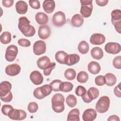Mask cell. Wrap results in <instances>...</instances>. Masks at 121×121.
Wrapping results in <instances>:
<instances>
[{
  "instance_id": "49",
  "label": "cell",
  "mask_w": 121,
  "mask_h": 121,
  "mask_svg": "<svg viewBox=\"0 0 121 121\" xmlns=\"http://www.w3.org/2000/svg\"><path fill=\"white\" fill-rule=\"evenodd\" d=\"M120 85H121V83H119V84L116 86L114 88V95L118 97H121V90H120Z\"/></svg>"
},
{
  "instance_id": "35",
  "label": "cell",
  "mask_w": 121,
  "mask_h": 121,
  "mask_svg": "<svg viewBox=\"0 0 121 121\" xmlns=\"http://www.w3.org/2000/svg\"><path fill=\"white\" fill-rule=\"evenodd\" d=\"M40 89L42 94L45 96H47L49 95L52 90L51 86L49 84H46L41 86Z\"/></svg>"
},
{
  "instance_id": "3",
  "label": "cell",
  "mask_w": 121,
  "mask_h": 121,
  "mask_svg": "<svg viewBox=\"0 0 121 121\" xmlns=\"http://www.w3.org/2000/svg\"><path fill=\"white\" fill-rule=\"evenodd\" d=\"M110 104V100L108 96H101L96 104L95 109L99 113H104L109 109Z\"/></svg>"
},
{
  "instance_id": "30",
  "label": "cell",
  "mask_w": 121,
  "mask_h": 121,
  "mask_svg": "<svg viewBox=\"0 0 121 121\" xmlns=\"http://www.w3.org/2000/svg\"><path fill=\"white\" fill-rule=\"evenodd\" d=\"M0 42L4 44L9 43L11 41V35L8 31L3 32L0 36Z\"/></svg>"
},
{
  "instance_id": "24",
  "label": "cell",
  "mask_w": 121,
  "mask_h": 121,
  "mask_svg": "<svg viewBox=\"0 0 121 121\" xmlns=\"http://www.w3.org/2000/svg\"><path fill=\"white\" fill-rule=\"evenodd\" d=\"M90 53L92 58L97 60L101 59L104 56V52L102 49L99 47L93 48L91 50Z\"/></svg>"
},
{
  "instance_id": "28",
  "label": "cell",
  "mask_w": 121,
  "mask_h": 121,
  "mask_svg": "<svg viewBox=\"0 0 121 121\" xmlns=\"http://www.w3.org/2000/svg\"><path fill=\"white\" fill-rule=\"evenodd\" d=\"M68 54L63 51L57 52L55 55V58L57 62L61 64H65V61Z\"/></svg>"
},
{
  "instance_id": "44",
  "label": "cell",
  "mask_w": 121,
  "mask_h": 121,
  "mask_svg": "<svg viewBox=\"0 0 121 121\" xmlns=\"http://www.w3.org/2000/svg\"><path fill=\"white\" fill-rule=\"evenodd\" d=\"M17 43L19 45L25 47H29L31 45V43L30 41L25 38H21L19 39L17 41Z\"/></svg>"
},
{
  "instance_id": "47",
  "label": "cell",
  "mask_w": 121,
  "mask_h": 121,
  "mask_svg": "<svg viewBox=\"0 0 121 121\" xmlns=\"http://www.w3.org/2000/svg\"><path fill=\"white\" fill-rule=\"evenodd\" d=\"M1 100L2 101L6 102V103H9L10 102L13 98V95L11 92L10 91L7 95L4 97H0Z\"/></svg>"
},
{
  "instance_id": "12",
  "label": "cell",
  "mask_w": 121,
  "mask_h": 121,
  "mask_svg": "<svg viewBox=\"0 0 121 121\" xmlns=\"http://www.w3.org/2000/svg\"><path fill=\"white\" fill-rule=\"evenodd\" d=\"M51 29L47 25H41L38 29V35L42 39H47L51 35Z\"/></svg>"
},
{
  "instance_id": "33",
  "label": "cell",
  "mask_w": 121,
  "mask_h": 121,
  "mask_svg": "<svg viewBox=\"0 0 121 121\" xmlns=\"http://www.w3.org/2000/svg\"><path fill=\"white\" fill-rule=\"evenodd\" d=\"M66 102L70 107H74L77 103V98L73 95H69L66 97Z\"/></svg>"
},
{
  "instance_id": "36",
  "label": "cell",
  "mask_w": 121,
  "mask_h": 121,
  "mask_svg": "<svg viewBox=\"0 0 121 121\" xmlns=\"http://www.w3.org/2000/svg\"><path fill=\"white\" fill-rule=\"evenodd\" d=\"M13 109V107L10 105L4 104L2 106L1 110V112L4 115L8 116L9 114L11 112Z\"/></svg>"
},
{
  "instance_id": "23",
  "label": "cell",
  "mask_w": 121,
  "mask_h": 121,
  "mask_svg": "<svg viewBox=\"0 0 121 121\" xmlns=\"http://www.w3.org/2000/svg\"><path fill=\"white\" fill-rule=\"evenodd\" d=\"M35 18L37 23L41 25H45L48 21V16L43 12H38L36 14Z\"/></svg>"
},
{
  "instance_id": "2",
  "label": "cell",
  "mask_w": 121,
  "mask_h": 121,
  "mask_svg": "<svg viewBox=\"0 0 121 121\" xmlns=\"http://www.w3.org/2000/svg\"><path fill=\"white\" fill-rule=\"evenodd\" d=\"M64 101V97L62 94L57 93L54 95L51 100L52 110L57 113L62 112L65 108Z\"/></svg>"
},
{
  "instance_id": "14",
  "label": "cell",
  "mask_w": 121,
  "mask_h": 121,
  "mask_svg": "<svg viewBox=\"0 0 121 121\" xmlns=\"http://www.w3.org/2000/svg\"><path fill=\"white\" fill-rule=\"evenodd\" d=\"M30 79L32 83L35 85L41 84L43 80V78L42 74L37 70L33 71L31 73Z\"/></svg>"
},
{
  "instance_id": "20",
  "label": "cell",
  "mask_w": 121,
  "mask_h": 121,
  "mask_svg": "<svg viewBox=\"0 0 121 121\" xmlns=\"http://www.w3.org/2000/svg\"><path fill=\"white\" fill-rule=\"evenodd\" d=\"M79 60L80 57L77 54H68L65 59V64L68 66H72L78 62Z\"/></svg>"
},
{
  "instance_id": "4",
  "label": "cell",
  "mask_w": 121,
  "mask_h": 121,
  "mask_svg": "<svg viewBox=\"0 0 121 121\" xmlns=\"http://www.w3.org/2000/svg\"><path fill=\"white\" fill-rule=\"evenodd\" d=\"M80 2L81 4L80 11L81 16L86 18L89 17L93 10L92 0H81Z\"/></svg>"
},
{
  "instance_id": "8",
  "label": "cell",
  "mask_w": 121,
  "mask_h": 121,
  "mask_svg": "<svg viewBox=\"0 0 121 121\" xmlns=\"http://www.w3.org/2000/svg\"><path fill=\"white\" fill-rule=\"evenodd\" d=\"M33 52L36 55H40L45 52L46 46L45 43L42 40L36 41L33 47Z\"/></svg>"
},
{
  "instance_id": "26",
  "label": "cell",
  "mask_w": 121,
  "mask_h": 121,
  "mask_svg": "<svg viewBox=\"0 0 121 121\" xmlns=\"http://www.w3.org/2000/svg\"><path fill=\"white\" fill-rule=\"evenodd\" d=\"M79 111L78 109H73L69 112L67 117L68 121H79Z\"/></svg>"
},
{
  "instance_id": "38",
  "label": "cell",
  "mask_w": 121,
  "mask_h": 121,
  "mask_svg": "<svg viewBox=\"0 0 121 121\" xmlns=\"http://www.w3.org/2000/svg\"><path fill=\"white\" fill-rule=\"evenodd\" d=\"M62 81L59 79H55L51 82L50 85L51 86L53 91L55 92L60 91L59 86Z\"/></svg>"
},
{
  "instance_id": "13",
  "label": "cell",
  "mask_w": 121,
  "mask_h": 121,
  "mask_svg": "<svg viewBox=\"0 0 121 121\" xmlns=\"http://www.w3.org/2000/svg\"><path fill=\"white\" fill-rule=\"evenodd\" d=\"M105 41V37L103 34L95 33L93 34L90 38V42L93 45H101Z\"/></svg>"
},
{
  "instance_id": "41",
  "label": "cell",
  "mask_w": 121,
  "mask_h": 121,
  "mask_svg": "<svg viewBox=\"0 0 121 121\" xmlns=\"http://www.w3.org/2000/svg\"><path fill=\"white\" fill-rule=\"evenodd\" d=\"M33 95L36 98L38 99H42L45 97L42 94L40 89V87H37L34 90L33 92Z\"/></svg>"
},
{
  "instance_id": "48",
  "label": "cell",
  "mask_w": 121,
  "mask_h": 121,
  "mask_svg": "<svg viewBox=\"0 0 121 121\" xmlns=\"http://www.w3.org/2000/svg\"><path fill=\"white\" fill-rule=\"evenodd\" d=\"M2 5L6 8L11 7L14 3L13 0H3L2 1Z\"/></svg>"
},
{
  "instance_id": "51",
  "label": "cell",
  "mask_w": 121,
  "mask_h": 121,
  "mask_svg": "<svg viewBox=\"0 0 121 121\" xmlns=\"http://www.w3.org/2000/svg\"><path fill=\"white\" fill-rule=\"evenodd\" d=\"M108 121H119L120 119L119 117L116 115H112L109 117V118L107 119Z\"/></svg>"
},
{
  "instance_id": "10",
  "label": "cell",
  "mask_w": 121,
  "mask_h": 121,
  "mask_svg": "<svg viewBox=\"0 0 121 121\" xmlns=\"http://www.w3.org/2000/svg\"><path fill=\"white\" fill-rule=\"evenodd\" d=\"M104 50L108 53L115 54L121 52V45L115 42H109L106 44L104 46Z\"/></svg>"
},
{
  "instance_id": "11",
  "label": "cell",
  "mask_w": 121,
  "mask_h": 121,
  "mask_svg": "<svg viewBox=\"0 0 121 121\" xmlns=\"http://www.w3.org/2000/svg\"><path fill=\"white\" fill-rule=\"evenodd\" d=\"M20 66L17 63L9 65L5 68L6 73L10 76H17L20 73Z\"/></svg>"
},
{
  "instance_id": "21",
  "label": "cell",
  "mask_w": 121,
  "mask_h": 121,
  "mask_svg": "<svg viewBox=\"0 0 121 121\" xmlns=\"http://www.w3.org/2000/svg\"><path fill=\"white\" fill-rule=\"evenodd\" d=\"M84 23L83 17L79 14H76L72 17L71 24L75 27H80Z\"/></svg>"
},
{
  "instance_id": "1",
  "label": "cell",
  "mask_w": 121,
  "mask_h": 121,
  "mask_svg": "<svg viewBox=\"0 0 121 121\" xmlns=\"http://www.w3.org/2000/svg\"><path fill=\"white\" fill-rule=\"evenodd\" d=\"M30 21L25 17H21L18 19V27L20 32L26 37H32L35 33V27L30 25Z\"/></svg>"
},
{
  "instance_id": "29",
  "label": "cell",
  "mask_w": 121,
  "mask_h": 121,
  "mask_svg": "<svg viewBox=\"0 0 121 121\" xmlns=\"http://www.w3.org/2000/svg\"><path fill=\"white\" fill-rule=\"evenodd\" d=\"M78 48L80 53L85 54L87 53L89 51V46L86 41H82L79 43Z\"/></svg>"
},
{
  "instance_id": "7",
  "label": "cell",
  "mask_w": 121,
  "mask_h": 121,
  "mask_svg": "<svg viewBox=\"0 0 121 121\" xmlns=\"http://www.w3.org/2000/svg\"><path fill=\"white\" fill-rule=\"evenodd\" d=\"M17 53V47L15 45H10L6 49L5 55V59L8 61H13L16 59Z\"/></svg>"
},
{
  "instance_id": "37",
  "label": "cell",
  "mask_w": 121,
  "mask_h": 121,
  "mask_svg": "<svg viewBox=\"0 0 121 121\" xmlns=\"http://www.w3.org/2000/svg\"><path fill=\"white\" fill-rule=\"evenodd\" d=\"M38 109V106L36 103L32 102H30L27 106V109L29 112L35 113L37 112Z\"/></svg>"
},
{
  "instance_id": "32",
  "label": "cell",
  "mask_w": 121,
  "mask_h": 121,
  "mask_svg": "<svg viewBox=\"0 0 121 121\" xmlns=\"http://www.w3.org/2000/svg\"><path fill=\"white\" fill-rule=\"evenodd\" d=\"M76 76V72L73 69H68L64 72V77L69 80L74 79Z\"/></svg>"
},
{
  "instance_id": "18",
  "label": "cell",
  "mask_w": 121,
  "mask_h": 121,
  "mask_svg": "<svg viewBox=\"0 0 121 121\" xmlns=\"http://www.w3.org/2000/svg\"><path fill=\"white\" fill-rule=\"evenodd\" d=\"M38 67L41 69H46L50 64V59L46 56H43L39 58L36 62Z\"/></svg>"
},
{
  "instance_id": "40",
  "label": "cell",
  "mask_w": 121,
  "mask_h": 121,
  "mask_svg": "<svg viewBox=\"0 0 121 121\" xmlns=\"http://www.w3.org/2000/svg\"><path fill=\"white\" fill-rule=\"evenodd\" d=\"M113 67L117 69H121V56H118L115 57L112 61Z\"/></svg>"
},
{
  "instance_id": "19",
  "label": "cell",
  "mask_w": 121,
  "mask_h": 121,
  "mask_svg": "<svg viewBox=\"0 0 121 121\" xmlns=\"http://www.w3.org/2000/svg\"><path fill=\"white\" fill-rule=\"evenodd\" d=\"M43 7L46 13L50 14L52 13L55 9V1L53 0H45L43 2Z\"/></svg>"
},
{
  "instance_id": "43",
  "label": "cell",
  "mask_w": 121,
  "mask_h": 121,
  "mask_svg": "<svg viewBox=\"0 0 121 121\" xmlns=\"http://www.w3.org/2000/svg\"><path fill=\"white\" fill-rule=\"evenodd\" d=\"M95 83L97 86H102L105 84V79L104 76L99 75L95 78Z\"/></svg>"
},
{
  "instance_id": "15",
  "label": "cell",
  "mask_w": 121,
  "mask_h": 121,
  "mask_svg": "<svg viewBox=\"0 0 121 121\" xmlns=\"http://www.w3.org/2000/svg\"><path fill=\"white\" fill-rule=\"evenodd\" d=\"M97 116L96 111L93 109L86 110L82 115V119L84 121H93Z\"/></svg>"
},
{
  "instance_id": "45",
  "label": "cell",
  "mask_w": 121,
  "mask_h": 121,
  "mask_svg": "<svg viewBox=\"0 0 121 121\" xmlns=\"http://www.w3.org/2000/svg\"><path fill=\"white\" fill-rule=\"evenodd\" d=\"M29 4L30 7L33 9H38L40 8V3L39 0H29Z\"/></svg>"
},
{
  "instance_id": "9",
  "label": "cell",
  "mask_w": 121,
  "mask_h": 121,
  "mask_svg": "<svg viewBox=\"0 0 121 121\" xmlns=\"http://www.w3.org/2000/svg\"><path fill=\"white\" fill-rule=\"evenodd\" d=\"M26 113L25 111L13 109L8 115V117L13 120L20 121L26 119Z\"/></svg>"
},
{
  "instance_id": "46",
  "label": "cell",
  "mask_w": 121,
  "mask_h": 121,
  "mask_svg": "<svg viewBox=\"0 0 121 121\" xmlns=\"http://www.w3.org/2000/svg\"><path fill=\"white\" fill-rule=\"evenodd\" d=\"M112 25L114 26L116 31L121 34V20L117 21H112Z\"/></svg>"
},
{
  "instance_id": "6",
  "label": "cell",
  "mask_w": 121,
  "mask_h": 121,
  "mask_svg": "<svg viewBox=\"0 0 121 121\" xmlns=\"http://www.w3.org/2000/svg\"><path fill=\"white\" fill-rule=\"evenodd\" d=\"M66 22L65 14L62 11H59L54 14L52 17V24L56 27L63 26Z\"/></svg>"
},
{
  "instance_id": "25",
  "label": "cell",
  "mask_w": 121,
  "mask_h": 121,
  "mask_svg": "<svg viewBox=\"0 0 121 121\" xmlns=\"http://www.w3.org/2000/svg\"><path fill=\"white\" fill-rule=\"evenodd\" d=\"M105 79V84L109 86H113L115 84L117 78L116 76L112 73H108L106 74L104 76Z\"/></svg>"
},
{
  "instance_id": "27",
  "label": "cell",
  "mask_w": 121,
  "mask_h": 121,
  "mask_svg": "<svg viewBox=\"0 0 121 121\" xmlns=\"http://www.w3.org/2000/svg\"><path fill=\"white\" fill-rule=\"evenodd\" d=\"M73 88V85L69 82H61L59 86L60 91L63 92L71 91Z\"/></svg>"
},
{
  "instance_id": "5",
  "label": "cell",
  "mask_w": 121,
  "mask_h": 121,
  "mask_svg": "<svg viewBox=\"0 0 121 121\" xmlns=\"http://www.w3.org/2000/svg\"><path fill=\"white\" fill-rule=\"evenodd\" d=\"M99 94L98 89L95 87H92L88 89L86 93L82 96V100L86 103H89L94 99H96Z\"/></svg>"
},
{
  "instance_id": "22",
  "label": "cell",
  "mask_w": 121,
  "mask_h": 121,
  "mask_svg": "<svg viewBox=\"0 0 121 121\" xmlns=\"http://www.w3.org/2000/svg\"><path fill=\"white\" fill-rule=\"evenodd\" d=\"M87 68L89 72L94 75L97 74L101 70V66L100 64L95 61H92L89 62L88 64Z\"/></svg>"
},
{
  "instance_id": "31",
  "label": "cell",
  "mask_w": 121,
  "mask_h": 121,
  "mask_svg": "<svg viewBox=\"0 0 121 121\" xmlns=\"http://www.w3.org/2000/svg\"><path fill=\"white\" fill-rule=\"evenodd\" d=\"M77 79L80 83H85L88 79V75L86 72L84 71H81L78 73Z\"/></svg>"
},
{
  "instance_id": "17",
  "label": "cell",
  "mask_w": 121,
  "mask_h": 121,
  "mask_svg": "<svg viewBox=\"0 0 121 121\" xmlns=\"http://www.w3.org/2000/svg\"><path fill=\"white\" fill-rule=\"evenodd\" d=\"M16 11L19 14L23 15L26 13L28 9V5L23 0L18 1L15 5Z\"/></svg>"
},
{
  "instance_id": "50",
  "label": "cell",
  "mask_w": 121,
  "mask_h": 121,
  "mask_svg": "<svg viewBox=\"0 0 121 121\" xmlns=\"http://www.w3.org/2000/svg\"><path fill=\"white\" fill-rule=\"evenodd\" d=\"M95 2L97 5L103 7L106 5L109 1L108 0H95Z\"/></svg>"
},
{
  "instance_id": "42",
  "label": "cell",
  "mask_w": 121,
  "mask_h": 121,
  "mask_svg": "<svg viewBox=\"0 0 121 121\" xmlns=\"http://www.w3.org/2000/svg\"><path fill=\"white\" fill-rule=\"evenodd\" d=\"M56 66V63L54 62H51L49 66L45 69L43 70V74L45 76H49L50 75L52 70L54 69Z\"/></svg>"
},
{
  "instance_id": "34",
  "label": "cell",
  "mask_w": 121,
  "mask_h": 121,
  "mask_svg": "<svg viewBox=\"0 0 121 121\" xmlns=\"http://www.w3.org/2000/svg\"><path fill=\"white\" fill-rule=\"evenodd\" d=\"M121 20V10L120 9H114L111 12V21H117Z\"/></svg>"
},
{
  "instance_id": "39",
  "label": "cell",
  "mask_w": 121,
  "mask_h": 121,
  "mask_svg": "<svg viewBox=\"0 0 121 121\" xmlns=\"http://www.w3.org/2000/svg\"><path fill=\"white\" fill-rule=\"evenodd\" d=\"M86 92V89L82 86H78L75 89L76 94L79 96H82Z\"/></svg>"
},
{
  "instance_id": "16",
  "label": "cell",
  "mask_w": 121,
  "mask_h": 121,
  "mask_svg": "<svg viewBox=\"0 0 121 121\" xmlns=\"http://www.w3.org/2000/svg\"><path fill=\"white\" fill-rule=\"evenodd\" d=\"M12 85L7 81H4L0 84V97H4L7 95L11 90Z\"/></svg>"
}]
</instances>
